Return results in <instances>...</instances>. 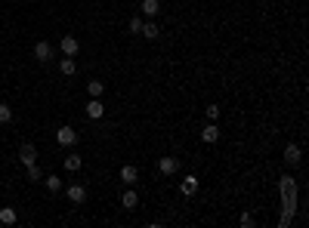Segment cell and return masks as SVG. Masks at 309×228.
I'll return each instance as SVG.
<instances>
[{
  "label": "cell",
  "instance_id": "1",
  "mask_svg": "<svg viewBox=\"0 0 309 228\" xmlns=\"http://www.w3.org/2000/svg\"><path fill=\"white\" fill-rule=\"evenodd\" d=\"M294 213H297V179L288 173V176H281V219H278V225L281 228L291 225Z\"/></svg>",
  "mask_w": 309,
  "mask_h": 228
},
{
  "label": "cell",
  "instance_id": "2",
  "mask_svg": "<svg viewBox=\"0 0 309 228\" xmlns=\"http://www.w3.org/2000/svg\"><path fill=\"white\" fill-rule=\"evenodd\" d=\"M65 194H68V200L71 204H83V200H87V185H81V182H71L68 188H65Z\"/></svg>",
  "mask_w": 309,
  "mask_h": 228
},
{
  "label": "cell",
  "instance_id": "3",
  "mask_svg": "<svg viewBox=\"0 0 309 228\" xmlns=\"http://www.w3.org/2000/svg\"><path fill=\"white\" fill-rule=\"evenodd\" d=\"M59 49H62V56H78L81 53V40L74 37V34H65L59 40Z\"/></svg>",
  "mask_w": 309,
  "mask_h": 228
},
{
  "label": "cell",
  "instance_id": "4",
  "mask_svg": "<svg viewBox=\"0 0 309 228\" xmlns=\"http://www.w3.org/2000/svg\"><path fill=\"white\" fill-rule=\"evenodd\" d=\"M53 56H56L53 44H47V40H37V44H34V59H37V62H49Z\"/></svg>",
  "mask_w": 309,
  "mask_h": 228
},
{
  "label": "cell",
  "instance_id": "5",
  "mask_svg": "<svg viewBox=\"0 0 309 228\" xmlns=\"http://www.w3.org/2000/svg\"><path fill=\"white\" fill-rule=\"evenodd\" d=\"M56 142L65 145V148H71L74 142H78V133H74L71 126H59V130H56Z\"/></svg>",
  "mask_w": 309,
  "mask_h": 228
},
{
  "label": "cell",
  "instance_id": "6",
  "mask_svg": "<svg viewBox=\"0 0 309 228\" xmlns=\"http://www.w3.org/2000/svg\"><path fill=\"white\" fill-rule=\"evenodd\" d=\"M37 148L34 145H31V142H25V145H19V160H22V164L25 167H28V164H37Z\"/></svg>",
  "mask_w": 309,
  "mask_h": 228
},
{
  "label": "cell",
  "instance_id": "7",
  "mask_svg": "<svg viewBox=\"0 0 309 228\" xmlns=\"http://www.w3.org/2000/svg\"><path fill=\"white\" fill-rule=\"evenodd\" d=\"M198 185H201V182H198V176H195V173H189V176H182V182H179V191L186 194V198H192V194L198 191Z\"/></svg>",
  "mask_w": 309,
  "mask_h": 228
},
{
  "label": "cell",
  "instance_id": "8",
  "mask_svg": "<svg viewBox=\"0 0 309 228\" xmlns=\"http://www.w3.org/2000/svg\"><path fill=\"white\" fill-rule=\"evenodd\" d=\"M177 170H179V160H177V157H161V160H158V173L173 176Z\"/></svg>",
  "mask_w": 309,
  "mask_h": 228
},
{
  "label": "cell",
  "instance_id": "9",
  "mask_svg": "<svg viewBox=\"0 0 309 228\" xmlns=\"http://www.w3.org/2000/svg\"><path fill=\"white\" fill-rule=\"evenodd\" d=\"M121 182L124 185H136L139 182V170H136V167H133V164H127V167H121Z\"/></svg>",
  "mask_w": 309,
  "mask_h": 228
},
{
  "label": "cell",
  "instance_id": "10",
  "mask_svg": "<svg viewBox=\"0 0 309 228\" xmlns=\"http://www.w3.org/2000/svg\"><path fill=\"white\" fill-rule=\"evenodd\" d=\"M83 111H87V117H90V121H99V117L105 114V105L99 102V99H90V102H87V108H83Z\"/></svg>",
  "mask_w": 309,
  "mask_h": 228
},
{
  "label": "cell",
  "instance_id": "11",
  "mask_svg": "<svg viewBox=\"0 0 309 228\" xmlns=\"http://www.w3.org/2000/svg\"><path fill=\"white\" fill-rule=\"evenodd\" d=\"M300 160H303V151H300V145H288V148H285V164H288V167H297Z\"/></svg>",
  "mask_w": 309,
  "mask_h": 228
},
{
  "label": "cell",
  "instance_id": "12",
  "mask_svg": "<svg viewBox=\"0 0 309 228\" xmlns=\"http://www.w3.org/2000/svg\"><path fill=\"white\" fill-rule=\"evenodd\" d=\"M59 71L65 74V77H74V74H78V62H74V56L59 59Z\"/></svg>",
  "mask_w": 309,
  "mask_h": 228
},
{
  "label": "cell",
  "instance_id": "13",
  "mask_svg": "<svg viewBox=\"0 0 309 228\" xmlns=\"http://www.w3.org/2000/svg\"><path fill=\"white\" fill-rule=\"evenodd\" d=\"M121 207H124V210H136V207H139V194L133 191V188H127V191L121 194Z\"/></svg>",
  "mask_w": 309,
  "mask_h": 228
},
{
  "label": "cell",
  "instance_id": "14",
  "mask_svg": "<svg viewBox=\"0 0 309 228\" xmlns=\"http://www.w3.org/2000/svg\"><path fill=\"white\" fill-rule=\"evenodd\" d=\"M139 34H143L146 40H158L161 37V28H158L155 22H143V31H139Z\"/></svg>",
  "mask_w": 309,
  "mask_h": 228
},
{
  "label": "cell",
  "instance_id": "15",
  "mask_svg": "<svg viewBox=\"0 0 309 228\" xmlns=\"http://www.w3.org/2000/svg\"><path fill=\"white\" fill-rule=\"evenodd\" d=\"M16 219H19V213H16L13 207H3V210H0V225H16Z\"/></svg>",
  "mask_w": 309,
  "mask_h": 228
},
{
  "label": "cell",
  "instance_id": "16",
  "mask_svg": "<svg viewBox=\"0 0 309 228\" xmlns=\"http://www.w3.org/2000/svg\"><path fill=\"white\" fill-rule=\"evenodd\" d=\"M102 92H105V83H102V80H90V83H87V96H90V99H99Z\"/></svg>",
  "mask_w": 309,
  "mask_h": 228
},
{
  "label": "cell",
  "instance_id": "17",
  "mask_svg": "<svg viewBox=\"0 0 309 228\" xmlns=\"http://www.w3.org/2000/svg\"><path fill=\"white\" fill-rule=\"evenodd\" d=\"M65 170H68V173H78L81 170V167H83V160H81V154H68V157H65Z\"/></svg>",
  "mask_w": 309,
  "mask_h": 228
},
{
  "label": "cell",
  "instance_id": "18",
  "mask_svg": "<svg viewBox=\"0 0 309 228\" xmlns=\"http://www.w3.org/2000/svg\"><path fill=\"white\" fill-rule=\"evenodd\" d=\"M161 13V0H143V15H158Z\"/></svg>",
  "mask_w": 309,
  "mask_h": 228
},
{
  "label": "cell",
  "instance_id": "19",
  "mask_svg": "<svg viewBox=\"0 0 309 228\" xmlns=\"http://www.w3.org/2000/svg\"><path fill=\"white\" fill-rule=\"evenodd\" d=\"M201 139L204 142H216V139H220V130H216V123L211 121V123H207L204 126V133H201Z\"/></svg>",
  "mask_w": 309,
  "mask_h": 228
},
{
  "label": "cell",
  "instance_id": "20",
  "mask_svg": "<svg viewBox=\"0 0 309 228\" xmlns=\"http://www.w3.org/2000/svg\"><path fill=\"white\" fill-rule=\"evenodd\" d=\"M25 170H28V182H40V179H44V170H40L37 164H28Z\"/></svg>",
  "mask_w": 309,
  "mask_h": 228
},
{
  "label": "cell",
  "instance_id": "21",
  "mask_svg": "<svg viewBox=\"0 0 309 228\" xmlns=\"http://www.w3.org/2000/svg\"><path fill=\"white\" fill-rule=\"evenodd\" d=\"M47 188H49V191H62L65 182L59 179V176H47Z\"/></svg>",
  "mask_w": 309,
  "mask_h": 228
},
{
  "label": "cell",
  "instance_id": "22",
  "mask_svg": "<svg viewBox=\"0 0 309 228\" xmlns=\"http://www.w3.org/2000/svg\"><path fill=\"white\" fill-rule=\"evenodd\" d=\"M13 121V108L6 102H0V123H10Z\"/></svg>",
  "mask_w": 309,
  "mask_h": 228
},
{
  "label": "cell",
  "instance_id": "23",
  "mask_svg": "<svg viewBox=\"0 0 309 228\" xmlns=\"http://www.w3.org/2000/svg\"><path fill=\"white\" fill-rule=\"evenodd\" d=\"M127 28H130V34H139V31H143V15H133Z\"/></svg>",
  "mask_w": 309,
  "mask_h": 228
},
{
  "label": "cell",
  "instance_id": "24",
  "mask_svg": "<svg viewBox=\"0 0 309 228\" xmlns=\"http://www.w3.org/2000/svg\"><path fill=\"white\" fill-rule=\"evenodd\" d=\"M216 117H220V108H216V105H207V121L216 123Z\"/></svg>",
  "mask_w": 309,
  "mask_h": 228
},
{
  "label": "cell",
  "instance_id": "25",
  "mask_svg": "<svg viewBox=\"0 0 309 228\" xmlns=\"http://www.w3.org/2000/svg\"><path fill=\"white\" fill-rule=\"evenodd\" d=\"M250 225H254V216H250V213H241V228H250Z\"/></svg>",
  "mask_w": 309,
  "mask_h": 228
}]
</instances>
